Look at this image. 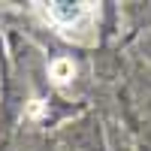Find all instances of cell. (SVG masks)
Masks as SVG:
<instances>
[{"label": "cell", "instance_id": "cell-1", "mask_svg": "<svg viewBox=\"0 0 151 151\" xmlns=\"http://www.w3.org/2000/svg\"><path fill=\"white\" fill-rule=\"evenodd\" d=\"M42 12L60 30V36L79 40V42H85L79 30H94V18H97V6L94 3H45Z\"/></svg>", "mask_w": 151, "mask_h": 151}, {"label": "cell", "instance_id": "cell-2", "mask_svg": "<svg viewBox=\"0 0 151 151\" xmlns=\"http://www.w3.org/2000/svg\"><path fill=\"white\" fill-rule=\"evenodd\" d=\"M48 73H52L55 85H67L73 76H76V67H73V60H70V58H58V60H52Z\"/></svg>", "mask_w": 151, "mask_h": 151}]
</instances>
